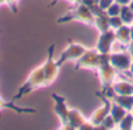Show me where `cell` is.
I'll use <instances>...</instances> for the list:
<instances>
[{
  "label": "cell",
  "mask_w": 133,
  "mask_h": 130,
  "mask_svg": "<svg viewBox=\"0 0 133 130\" xmlns=\"http://www.w3.org/2000/svg\"><path fill=\"white\" fill-rule=\"evenodd\" d=\"M42 86H46V80H44L43 69H42V66H41V67L36 68V69H34L32 73H30V75L27 79V81H26L25 84L20 88L19 94H16V95L14 96V100L20 98L22 95L30 93L33 89L37 88V87H42Z\"/></svg>",
  "instance_id": "6da1fadb"
},
{
  "label": "cell",
  "mask_w": 133,
  "mask_h": 130,
  "mask_svg": "<svg viewBox=\"0 0 133 130\" xmlns=\"http://www.w3.org/2000/svg\"><path fill=\"white\" fill-rule=\"evenodd\" d=\"M53 49H54V46H50L49 53H48V59L42 65L44 80H46V86L51 84L56 80V76H57V73H58V67H60L57 61H53Z\"/></svg>",
  "instance_id": "7a4b0ae2"
},
{
  "label": "cell",
  "mask_w": 133,
  "mask_h": 130,
  "mask_svg": "<svg viewBox=\"0 0 133 130\" xmlns=\"http://www.w3.org/2000/svg\"><path fill=\"white\" fill-rule=\"evenodd\" d=\"M84 52H85V49L83 48V47L78 46V45H75V44H70L68 48L62 53L61 58L58 59L57 63L61 66L63 62H65V61H68V60H72V59L79 58L82 54H84Z\"/></svg>",
  "instance_id": "3957f363"
},
{
  "label": "cell",
  "mask_w": 133,
  "mask_h": 130,
  "mask_svg": "<svg viewBox=\"0 0 133 130\" xmlns=\"http://www.w3.org/2000/svg\"><path fill=\"white\" fill-rule=\"evenodd\" d=\"M53 98L56 101V107H55V112L58 115V117L61 119L62 123L64 124V122L66 123L69 119V112L66 110L65 104H64V100L61 96H58L57 94H53Z\"/></svg>",
  "instance_id": "277c9868"
},
{
  "label": "cell",
  "mask_w": 133,
  "mask_h": 130,
  "mask_svg": "<svg viewBox=\"0 0 133 130\" xmlns=\"http://www.w3.org/2000/svg\"><path fill=\"white\" fill-rule=\"evenodd\" d=\"M1 109H13L18 113H34L35 112L34 109H21V108H18V107H15V106H13L12 103H6L0 97V110Z\"/></svg>",
  "instance_id": "5b68a950"
},
{
  "label": "cell",
  "mask_w": 133,
  "mask_h": 130,
  "mask_svg": "<svg viewBox=\"0 0 133 130\" xmlns=\"http://www.w3.org/2000/svg\"><path fill=\"white\" fill-rule=\"evenodd\" d=\"M8 0H0V5H2V4H5V2H7Z\"/></svg>",
  "instance_id": "8992f818"
}]
</instances>
